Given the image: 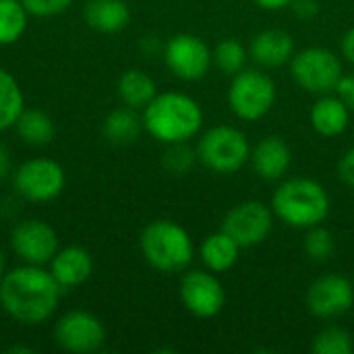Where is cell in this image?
Here are the masks:
<instances>
[{"label": "cell", "instance_id": "obj_1", "mask_svg": "<svg viewBox=\"0 0 354 354\" xmlns=\"http://www.w3.org/2000/svg\"><path fill=\"white\" fill-rule=\"evenodd\" d=\"M60 297V284L44 266L23 263L6 270L0 280V307L23 326L46 324L56 313Z\"/></svg>", "mask_w": 354, "mask_h": 354}, {"label": "cell", "instance_id": "obj_2", "mask_svg": "<svg viewBox=\"0 0 354 354\" xmlns=\"http://www.w3.org/2000/svg\"><path fill=\"white\" fill-rule=\"evenodd\" d=\"M141 118L143 131L164 145L191 141L203 129L201 104L183 91H158L141 110Z\"/></svg>", "mask_w": 354, "mask_h": 354}, {"label": "cell", "instance_id": "obj_3", "mask_svg": "<svg viewBox=\"0 0 354 354\" xmlns=\"http://www.w3.org/2000/svg\"><path fill=\"white\" fill-rule=\"evenodd\" d=\"M270 207L282 224L295 230H309L328 220L332 199L326 187L313 178H282L272 193Z\"/></svg>", "mask_w": 354, "mask_h": 354}, {"label": "cell", "instance_id": "obj_4", "mask_svg": "<svg viewBox=\"0 0 354 354\" xmlns=\"http://www.w3.org/2000/svg\"><path fill=\"white\" fill-rule=\"evenodd\" d=\"M139 249L147 266L162 274H180L195 259V243L185 226L174 220H153L139 236Z\"/></svg>", "mask_w": 354, "mask_h": 354}, {"label": "cell", "instance_id": "obj_5", "mask_svg": "<svg viewBox=\"0 0 354 354\" xmlns=\"http://www.w3.org/2000/svg\"><path fill=\"white\" fill-rule=\"evenodd\" d=\"M228 108L243 122H257L266 118L278 100V87L272 75L259 66H247L230 79Z\"/></svg>", "mask_w": 354, "mask_h": 354}, {"label": "cell", "instance_id": "obj_6", "mask_svg": "<svg viewBox=\"0 0 354 354\" xmlns=\"http://www.w3.org/2000/svg\"><path fill=\"white\" fill-rule=\"evenodd\" d=\"M197 160L214 174H234L251 158V143L247 135L232 124H216L199 133Z\"/></svg>", "mask_w": 354, "mask_h": 354}, {"label": "cell", "instance_id": "obj_7", "mask_svg": "<svg viewBox=\"0 0 354 354\" xmlns=\"http://www.w3.org/2000/svg\"><path fill=\"white\" fill-rule=\"evenodd\" d=\"M292 81L311 95H326L334 93L342 75L344 66L340 56L324 46H309L297 50L292 60L288 62Z\"/></svg>", "mask_w": 354, "mask_h": 354}, {"label": "cell", "instance_id": "obj_8", "mask_svg": "<svg viewBox=\"0 0 354 354\" xmlns=\"http://www.w3.org/2000/svg\"><path fill=\"white\" fill-rule=\"evenodd\" d=\"M66 185L64 168L52 158H31L12 172V187L29 203H48L60 197Z\"/></svg>", "mask_w": 354, "mask_h": 354}, {"label": "cell", "instance_id": "obj_9", "mask_svg": "<svg viewBox=\"0 0 354 354\" xmlns=\"http://www.w3.org/2000/svg\"><path fill=\"white\" fill-rule=\"evenodd\" d=\"M276 216L272 207L259 199H247L236 203L222 220L220 230L232 236L241 249H251L266 243L274 230Z\"/></svg>", "mask_w": 354, "mask_h": 354}, {"label": "cell", "instance_id": "obj_10", "mask_svg": "<svg viewBox=\"0 0 354 354\" xmlns=\"http://www.w3.org/2000/svg\"><path fill=\"white\" fill-rule=\"evenodd\" d=\"M168 71L180 81H201L214 66L212 48L195 33L172 35L162 50Z\"/></svg>", "mask_w": 354, "mask_h": 354}, {"label": "cell", "instance_id": "obj_11", "mask_svg": "<svg viewBox=\"0 0 354 354\" xmlns=\"http://www.w3.org/2000/svg\"><path fill=\"white\" fill-rule=\"evenodd\" d=\"M54 342L71 354H93L106 344V328L91 311H68L54 326Z\"/></svg>", "mask_w": 354, "mask_h": 354}, {"label": "cell", "instance_id": "obj_12", "mask_svg": "<svg viewBox=\"0 0 354 354\" xmlns=\"http://www.w3.org/2000/svg\"><path fill=\"white\" fill-rule=\"evenodd\" d=\"M178 297L183 307L199 319L216 317L226 305V290L218 274L205 268L189 272L185 270L178 286Z\"/></svg>", "mask_w": 354, "mask_h": 354}, {"label": "cell", "instance_id": "obj_13", "mask_svg": "<svg viewBox=\"0 0 354 354\" xmlns=\"http://www.w3.org/2000/svg\"><path fill=\"white\" fill-rule=\"evenodd\" d=\"M305 303L317 319H338L353 309L354 282L342 274H324L307 288Z\"/></svg>", "mask_w": 354, "mask_h": 354}, {"label": "cell", "instance_id": "obj_14", "mask_svg": "<svg viewBox=\"0 0 354 354\" xmlns=\"http://www.w3.org/2000/svg\"><path fill=\"white\" fill-rule=\"evenodd\" d=\"M10 249L23 263L48 266L56 255V251L60 249V245H58L56 230L48 222L29 218V220H21L12 228Z\"/></svg>", "mask_w": 354, "mask_h": 354}, {"label": "cell", "instance_id": "obj_15", "mask_svg": "<svg viewBox=\"0 0 354 354\" xmlns=\"http://www.w3.org/2000/svg\"><path fill=\"white\" fill-rule=\"evenodd\" d=\"M249 164L266 183H280L292 166V149L280 135H266L251 147Z\"/></svg>", "mask_w": 354, "mask_h": 354}, {"label": "cell", "instance_id": "obj_16", "mask_svg": "<svg viewBox=\"0 0 354 354\" xmlns=\"http://www.w3.org/2000/svg\"><path fill=\"white\" fill-rule=\"evenodd\" d=\"M247 50H249V60H253L255 66L270 71L288 64L297 52V46H295V37L288 31L270 27L255 33Z\"/></svg>", "mask_w": 354, "mask_h": 354}, {"label": "cell", "instance_id": "obj_17", "mask_svg": "<svg viewBox=\"0 0 354 354\" xmlns=\"http://www.w3.org/2000/svg\"><path fill=\"white\" fill-rule=\"evenodd\" d=\"M48 266H50L48 268L50 274L54 276V280L60 284L62 290L81 286L83 282L89 280V276L93 272V259H91L89 251L83 247H77V245L58 249Z\"/></svg>", "mask_w": 354, "mask_h": 354}, {"label": "cell", "instance_id": "obj_18", "mask_svg": "<svg viewBox=\"0 0 354 354\" xmlns=\"http://www.w3.org/2000/svg\"><path fill=\"white\" fill-rule=\"evenodd\" d=\"M351 116H353L351 108L334 91V93L317 95L309 112V122L317 135L326 139H334V137H340L348 129Z\"/></svg>", "mask_w": 354, "mask_h": 354}, {"label": "cell", "instance_id": "obj_19", "mask_svg": "<svg viewBox=\"0 0 354 354\" xmlns=\"http://www.w3.org/2000/svg\"><path fill=\"white\" fill-rule=\"evenodd\" d=\"M197 255H199V259H201L205 270H209V272L220 276V274L230 272L239 263L241 247L224 230H218V232L207 234L201 241V245L197 249Z\"/></svg>", "mask_w": 354, "mask_h": 354}, {"label": "cell", "instance_id": "obj_20", "mask_svg": "<svg viewBox=\"0 0 354 354\" xmlns=\"http://www.w3.org/2000/svg\"><path fill=\"white\" fill-rule=\"evenodd\" d=\"M83 17L93 31L118 33L131 23V6L127 0H87Z\"/></svg>", "mask_w": 354, "mask_h": 354}, {"label": "cell", "instance_id": "obj_21", "mask_svg": "<svg viewBox=\"0 0 354 354\" xmlns=\"http://www.w3.org/2000/svg\"><path fill=\"white\" fill-rule=\"evenodd\" d=\"M141 131H143V118H141L139 110L129 108V106L112 110L102 122V133H104L106 141L112 145L135 143L139 139Z\"/></svg>", "mask_w": 354, "mask_h": 354}, {"label": "cell", "instance_id": "obj_22", "mask_svg": "<svg viewBox=\"0 0 354 354\" xmlns=\"http://www.w3.org/2000/svg\"><path fill=\"white\" fill-rule=\"evenodd\" d=\"M158 95L153 77L141 68H129L118 79V97L124 106L143 110Z\"/></svg>", "mask_w": 354, "mask_h": 354}, {"label": "cell", "instance_id": "obj_23", "mask_svg": "<svg viewBox=\"0 0 354 354\" xmlns=\"http://www.w3.org/2000/svg\"><path fill=\"white\" fill-rule=\"evenodd\" d=\"M17 135L21 137L23 143L41 147L48 145L54 139V120L48 112L37 110V108H25L21 116L15 122Z\"/></svg>", "mask_w": 354, "mask_h": 354}, {"label": "cell", "instance_id": "obj_24", "mask_svg": "<svg viewBox=\"0 0 354 354\" xmlns=\"http://www.w3.org/2000/svg\"><path fill=\"white\" fill-rule=\"evenodd\" d=\"M25 110V97L19 81L6 68H0V133L15 127L17 118Z\"/></svg>", "mask_w": 354, "mask_h": 354}, {"label": "cell", "instance_id": "obj_25", "mask_svg": "<svg viewBox=\"0 0 354 354\" xmlns=\"http://www.w3.org/2000/svg\"><path fill=\"white\" fill-rule=\"evenodd\" d=\"M29 17L21 0H0V46L19 41L27 29Z\"/></svg>", "mask_w": 354, "mask_h": 354}, {"label": "cell", "instance_id": "obj_26", "mask_svg": "<svg viewBox=\"0 0 354 354\" xmlns=\"http://www.w3.org/2000/svg\"><path fill=\"white\" fill-rule=\"evenodd\" d=\"M212 60H214V66L220 73H224L228 77H234L236 73H241L243 68H247L249 50L239 39L226 37V39L218 41L212 48Z\"/></svg>", "mask_w": 354, "mask_h": 354}, {"label": "cell", "instance_id": "obj_27", "mask_svg": "<svg viewBox=\"0 0 354 354\" xmlns=\"http://www.w3.org/2000/svg\"><path fill=\"white\" fill-rule=\"evenodd\" d=\"M354 351L353 336L342 326H326L322 328L313 342L311 353L313 354H351Z\"/></svg>", "mask_w": 354, "mask_h": 354}, {"label": "cell", "instance_id": "obj_28", "mask_svg": "<svg viewBox=\"0 0 354 354\" xmlns=\"http://www.w3.org/2000/svg\"><path fill=\"white\" fill-rule=\"evenodd\" d=\"M303 251H305L307 259H311L315 263H326L336 253V239H334V234L324 224L313 226L305 234Z\"/></svg>", "mask_w": 354, "mask_h": 354}, {"label": "cell", "instance_id": "obj_29", "mask_svg": "<svg viewBox=\"0 0 354 354\" xmlns=\"http://www.w3.org/2000/svg\"><path fill=\"white\" fill-rule=\"evenodd\" d=\"M199 164L197 160V149L189 145V141L183 143H170L166 145V151L162 156V166L166 172L174 176H185L189 174L195 166Z\"/></svg>", "mask_w": 354, "mask_h": 354}, {"label": "cell", "instance_id": "obj_30", "mask_svg": "<svg viewBox=\"0 0 354 354\" xmlns=\"http://www.w3.org/2000/svg\"><path fill=\"white\" fill-rule=\"evenodd\" d=\"M31 17H56L64 12L73 0H21Z\"/></svg>", "mask_w": 354, "mask_h": 354}, {"label": "cell", "instance_id": "obj_31", "mask_svg": "<svg viewBox=\"0 0 354 354\" xmlns=\"http://www.w3.org/2000/svg\"><path fill=\"white\" fill-rule=\"evenodd\" d=\"M336 174L342 185H346L348 189H354V147H348L340 156V160L336 164Z\"/></svg>", "mask_w": 354, "mask_h": 354}, {"label": "cell", "instance_id": "obj_32", "mask_svg": "<svg viewBox=\"0 0 354 354\" xmlns=\"http://www.w3.org/2000/svg\"><path fill=\"white\" fill-rule=\"evenodd\" d=\"M297 19L301 21H311L319 15L322 6H319V0H292L290 6H288Z\"/></svg>", "mask_w": 354, "mask_h": 354}, {"label": "cell", "instance_id": "obj_33", "mask_svg": "<svg viewBox=\"0 0 354 354\" xmlns=\"http://www.w3.org/2000/svg\"><path fill=\"white\" fill-rule=\"evenodd\" d=\"M336 93L344 100V104L351 108V112H354V73H344L338 87H336Z\"/></svg>", "mask_w": 354, "mask_h": 354}, {"label": "cell", "instance_id": "obj_34", "mask_svg": "<svg viewBox=\"0 0 354 354\" xmlns=\"http://www.w3.org/2000/svg\"><path fill=\"white\" fill-rule=\"evenodd\" d=\"M12 172H15V168H12V153H10V149L4 143H0V180L12 176Z\"/></svg>", "mask_w": 354, "mask_h": 354}, {"label": "cell", "instance_id": "obj_35", "mask_svg": "<svg viewBox=\"0 0 354 354\" xmlns=\"http://www.w3.org/2000/svg\"><path fill=\"white\" fill-rule=\"evenodd\" d=\"M340 52L344 56V60L354 68V25L342 35V41H340Z\"/></svg>", "mask_w": 354, "mask_h": 354}, {"label": "cell", "instance_id": "obj_36", "mask_svg": "<svg viewBox=\"0 0 354 354\" xmlns=\"http://www.w3.org/2000/svg\"><path fill=\"white\" fill-rule=\"evenodd\" d=\"M259 8L263 10H272V12H278V10H284L290 6L292 0H253Z\"/></svg>", "mask_w": 354, "mask_h": 354}, {"label": "cell", "instance_id": "obj_37", "mask_svg": "<svg viewBox=\"0 0 354 354\" xmlns=\"http://www.w3.org/2000/svg\"><path fill=\"white\" fill-rule=\"evenodd\" d=\"M141 50H143L147 56H153L158 50H164V46H160V41H158L156 35H145L143 41H141Z\"/></svg>", "mask_w": 354, "mask_h": 354}, {"label": "cell", "instance_id": "obj_38", "mask_svg": "<svg viewBox=\"0 0 354 354\" xmlns=\"http://www.w3.org/2000/svg\"><path fill=\"white\" fill-rule=\"evenodd\" d=\"M4 274H6V259H4V253L0 251V280L4 278Z\"/></svg>", "mask_w": 354, "mask_h": 354}]
</instances>
